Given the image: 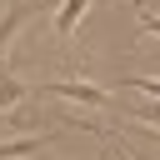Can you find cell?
Listing matches in <instances>:
<instances>
[{
  "instance_id": "6",
  "label": "cell",
  "mask_w": 160,
  "mask_h": 160,
  "mask_svg": "<svg viewBox=\"0 0 160 160\" xmlns=\"http://www.w3.org/2000/svg\"><path fill=\"white\" fill-rule=\"evenodd\" d=\"M125 85H130V90H140V95H150V100H160V80H150V75H130Z\"/></svg>"
},
{
  "instance_id": "4",
  "label": "cell",
  "mask_w": 160,
  "mask_h": 160,
  "mask_svg": "<svg viewBox=\"0 0 160 160\" xmlns=\"http://www.w3.org/2000/svg\"><path fill=\"white\" fill-rule=\"evenodd\" d=\"M25 15H30V5H10V10L0 15V50H10V40H15L20 25H25Z\"/></svg>"
},
{
  "instance_id": "7",
  "label": "cell",
  "mask_w": 160,
  "mask_h": 160,
  "mask_svg": "<svg viewBox=\"0 0 160 160\" xmlns=\"http://www.w3.org/2000/svg\"><path fill=\"white\" fill-rule=\"evenodd\" d=\"M130 120H155V125H160V100H150V105H140V110H135Z\"/></svg>"
},
{
  "instance_id": "3",
  "label": "cell",
  "mask_w": 160,
  "mask_h": 160,
  "mask_svg": "<svg viewBox=\"0 0 160 160\" xmlns=\"http://www.w3.org/2000/svg\"><path fill=\"white\" fill-rule=\"evenodd\" d=\"M85 5H90V0H60V10H55V40H70V30H75L80 15H85Z\"/></svg>"
},
{
  "instance_id": "2",
  "label": "cell",
  "mask_w": 160,
  "mask_h": 160,
  "mask_svg": "<svg viewBox=\"0 0 160 160\" xmlns=\"http://www.w3.org/2000/svg\"><path fill=\"white\" fill-rule=\"evenodd\" d=\"M55 140V130H35V135H15V140H0V160H25V155H35V150H45Z\"/></svg>"
},
{
  "instance_id": "1",
  "label": "cell",
  "mask_w": 160,
  "mask_h": 160,
  "mask_svg": "<svg viewBox=\"0 0 160 160\" xmlns=\"http://www.w3.org/2000/svg\"><path fill=\"white\" fill-rule=\"evenodd\" d=\"M40 95H60V100H80V105H115V95L90 80H45Z\"/></svg>"
},
{
  "instance_id": "5",
  "label": "cell",
  "mask_w": 160,
  "mask_h": 160,
  "mask_svg": "<svg viewBox=\"0 0 160 160\" xmlns=\"http://www.w3.org/2000/svg\"><path fill=\"white\" fill-rule=\"evenodd\" d=\"M135 20H140V30H145V35H160V15H150V10H145V0H135Z\"/></svg>"
}]
</instances>
